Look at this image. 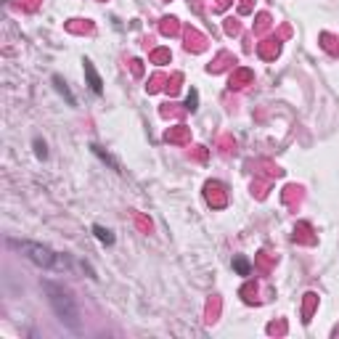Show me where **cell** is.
<instances>
[{
  "label": "cell",
  "mask_w": 339,
  "mask_h": 339,
  "mask_svg": "<svg viewBox=\"0 0 339 339\" xmlns=\"http://www.w3.org/2000/svg\"><path fill=\"white\" fill-rule=\"evenodd\" d=\"M45 292H48V302H50V308H53V313L58 316V321H61L69 332H80V313L74 308L72 297L64 289L53 286L50 281H45Z\"/></svg>",
  "instance_id": "6da1fadb"
},
{
  "label": "cell",
  "mask_w": 339,
  "mask_h": 339,
  "mask_svg": "<svg viewBox=\"0 0 339 339\" xmlns=\"http://www.w3.org/2000/svg\"><path fill=\"white\" fill-rule=\"evenodd\" d=\"M13 249H19L24 257H29L35 265H42V268H66V260L61 254L50 252L45 247H40V244H32V241H16V239H8Z\"/></svg>",
  "instance_id": "7a4b0ae2"
},
{
  "label": "cell",
  "mask_w": 339,
  "mask_h": 339,
  "mask_svg": "<svg viewBox=\"0 0 339 339\" xmlns=\"http://www.w3.org/2000/svg\"><path fill=\"white\" fill-rule=\"evenodd\" d=\"M82 66H85V77H88V82H90V90H93V93H104V82H101L98 72L93 69V64L85 61Z\"/></svg>",
  "instance_id": "3957f363"
},
{
  "label": "cell",
  "mask_w": 339,
  "mask_h": 339,
  "mask_svg": "<svg viewBox=\"0 0 339 339\" xmlns=\"http://www.w3.org/2000/svg\"><path fill=\"white\" fill-rule=\"evenodd\" d=\"M93 233H96V239H98V241H104V244H114L112 231H106L104 225H93Z\"/></svg>",
  "instance_id": "277c9868"
},
{
  "label": "cell",
  "mask_w": 339,
  "mask_h": 339,
  "mask_svg": "<svg viewBox=\"0 0 339 339\" xmlns=\"http://www.w3.org/2000/svg\"><path fill=\"white\" fill-rule=\"evenodd\" d=\"M233 268L239 270L241 276H249V262L244 260V257H236V260H233Z\"/></svg>",
  "instance_id": "5b68a950"
},
{
  "label": "cell",
  "mask_w": 339,
  "mask_h": 339,
  "mask_svg": "<svg viewBox=\"0 0 339 339\" xmlns=\"http://www.w3.org/2000/svg\"><path fill=\"white\" fill-rule=\"evenodd\" d=\"M53 82H56V88H58V93H61V96H66V101H69V104L74 106V96H72L69 90H66V85H64L61 80H58V77H53Z\"/></svg>",
  "instance_id": "8992f818"
},
{
  "label": "cell",
  "mask_w": 339,
  "mask_h": 339,
  "mask_svg": "<svg viewBox=\"0 0 339 339\" xmlns=\"http://www.w3.org/2000/svg\"><path fill=\"white\" fill-rule=\"evenodd\" d=\"M196 104H199V93H196V90H191V93H188V98H185V106H188L191 112H196V109H199Z\"/></svg>",
  "instance_id": "52a82bcc"
}]
</instances>
